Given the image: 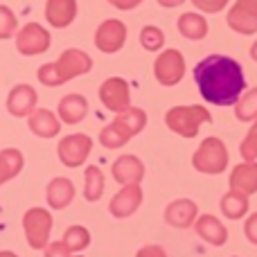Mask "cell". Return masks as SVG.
Segmentation results:
<instances>
[{"label": "cell", "instance_id": "cell-41", "mask_svg": "<svg viewBox=\"0 0 257 257\" xmlns=\"http://www.w3.org/2000/svg\"><path fill=\"white\" fill-rule=\"evenodd\" d=\"M232 257H237V255H232Z\"/></svg>", "mask_w": 257, "mask_h": 257}, {"label": "cell", "instance_id": "cell-38", "mask_svg": "<svg viewBox=\"0 0 257 257\" xmlns=\"http://www.w3.org/2000/svg\"><path fill=\"white\" fill-rule=\"evenodd\" d=\"M250 57H253V61H257V41L250 45Z\"/></svg>", "mask_w": 257, "mask_h": 257}, {"label": "cell", "instance_id": "cell-5", "mask_svg": "<svg viewBox=\"0 0 257 257\" xmlns=\"http://www.w3.org/2000/svg\"><path fill=\"white\" fill-rule=\"evenodd\" d=\"M228 147L221 138L210 136L205 138L199 145V149L192 156V167L199 174H208V176H217V174H223V169L228 167Z\"/></svg>", "mask_w": 257, "mask_h": 257}, {"label": "cell", "instance_id": "cell-16", "mask_svg": "<svg viewBox=\"0 0 257 257\" xmlns=\"http://www.w3.org/2000/svg\"><path fill=\"white\" fill-rule=\"evenodd\" d=\"M111 176L115 178V183L120 185H131V183H142L145 178V163L138 156L124 154L120 158H115V163L111 165Z\"/></svg>", "mask_w": 257, "mask_h": 257}, {"label": "cell", "instance_id": "cell-3", "mask_svg": "<svg viewBox=\"0 0 257 257\" xmlns=\"http://www.w3.org/2000/svg\"><path fill=\"white\" fill-rule=\"evenodd\" d=\"M147 126V113L138 106H128L115 113V120L99 131V145L106 149H120L131 138H136Z\"/></svg>", "mask_w": 257, "mask_h": 257}, {"label": "cell", "instance_id": "cell-11", "mask_svg": "<svg viewBox=\"0 0 257 257\" xmlns=\"http://www.w3.org/2000/svg\"><path fill=\"white\" fill-rule=\"evenodd\" d=\"M126 43V25L117 18H106L99 23L97 32H95V45L99 52L104 54H115L124 48Z\"/></svg>", "mask_w": 257, "mask_h": 257}, {"label": "cell", "instance_id": "cell-39", "mask_svg": "<svg viewBox=\"0 0 257 257\" xmlns=\"http://www.w3.org/2000/svg\"><path fill=\"white\" fill-rule=\"evenodd\" d=\"M0 257H18V255L12 253V250H0Z\"/></svg>", "mask_w": 257, "mask_h": 257}, {"label": "cell", "instance_id": "cell-10", "mask_svg": "<svg viewBox=\"0 0 257 257\" xmlns=\"http://www.w3.org/2000/svg\"><path fill=\"white\" fill-rule=\"evenodd\" d=\"M99 102L111 113H120L131 106V86L122 77H108L99 86Z\"/></svg>", "mask_w": 257, "mask_h": 257}, {"label": "cell", "instance_id": "cell-7", "mask_svg": "<svg viewBox=\"0 0 257 257\" xmlns=\"http://www.w3.org/2000/svg\"><path fill=\"white\" fill-rule=\"evenodd\" d=\"M90 151H93V138L86 133H70V136L61 138L57 145V156L63 163V167H81L88 160Z\"/></svg>", "mask_w": 257, "mask_h": 257}, {"label": "cell", "instance_id": "cell-12", "mask_svg": "<svg viewBox=\"0 0 257 257\" xmlns=\"http://www.w3.org/2000/svg\"><path fill=\"white\" fill-rule=\"evenodd\" d=\"M226 23L237 34L250 36L257 32V0H237L228 9Z\"/></svg>", "mask_w": 257, "mask_h": 257}, {"label": "cell", "instance_id": "cell-6", "mask_svg": "<svg viewBox=\"0 0 257 257\" xmlns=\"http://www.w3.org/2000/svg\"><path fill=\"white\" fill-rule=\"evenodd\" d=\"M52 221V212L45 208H30L23 214V230H25V239L30 244V248L43 250L50 244Z\"/></svg>", "mask_w": 257, "mask_h": 257}, {"label": "cell", "instance_id": "cell-25", "mask_svg": "<svg viewBox=\"0 0 257 257\" xmlns=\"http://www.w3.org/2000/svg\"><path fill=\"white\" fill-rule=\"evenodd\" d=\"M104 187H106L104 172L97 165H88L84 172V199L88 201V203H97L104 196Z\"/></svg>", "mask_w": 257, "mask_h": 257}, {"label": "cell", "instance_id": "cell-2", "mask_svg": "<svg viewBox=\"0 0 257 257\" xmlns=\"http://www.w3.org/2000/svg\"><path fill=\"white\" fill-rule=\"evenodd\" d=\"M90 70H93L90 54L79 48H70V50H63L57 61L43 63L39 68V72H36V77H39V81L43 86L57 88V86L68 84L70 79H77V77L86 75Z\"/></svg>", "mask_w": 257, "mask_h": 257}, {"label": "cell", "instance_id": "cell-14", "mask_svg": "<svg viewBox=\"0 0 257 257\" xmlns=\"http://www.w3.org/2000/svg\"><path fill=\"white\" fill-rule=\"evenodd\" d=\"M39 104V93L30 84H18L7 95V111L14 117H27Z\"/></svg>", "mask_w": 257, "mask_h": 257}, {"label": "cell", "instance_id": "cell-30", "mask_svg": "<svg viewBox=\"0 0 257 257\" xmlns=\"http://www.w3.org/2000/svg\"><path fill=\"white\" fill-rule=\"evenodd\" d=\"M18 32V21L16 14L7 7V5H0V41L14 39Z\"/></svg>", "mask_w": 257, "mask_h": 257}, {"label": "cell", "instance_id": "cell-31", "mask_svg": "<svg viewBox=\"0 0 257 257\" xmlns=\"http://www.w3.org/2000/svg\"><path fill=\"white\" fill-rule=\"evenodd\" d=\"M241 160H257V117L250 122V128L239 145Z\"/></svg>", "mask_w": 257, "mask_h": 257}, {"label": "cell", "instance_id": "cell-8", "mask_svg": "<svg viewBox=\"0 0 257 257\" xmlns=\"http://www.w3.org/2000/svg\"><path fill=\"white\" fill-rule=\"evenodd\" d=\"M52 45V36L41 23H27L16 32V50L23 57H39L48 52Z\"/></svg>", "mask_w": 257, "mask_h": 257}, {"label": "cell", "instance_id": "cell-20", "mask_svg": "<svg viewBox=\"0 0 257 257\" xmlns=\"http://www.w3.org/2000/svg\"><path fill=\"white\" fill-rule=\"evenodd\" d=\"M77 18V0H45V21L54 30L72 25Z\"/></svg>", "mask_w": 257, "mask_h": 257}, {"label": "cell", "instance_id": "cell-28", "mask_svg": "<svg viewBox=\"0 0 257 257\" xmlns=\"http://www.w3.org/2000/svg\"><path fill=\"white\" fill-rule=\"evenodd\" d=\"M63 244L70 248V253H81L90 246V232L84 226H70L63 232Z\"/></svg>", "mask_w": 257, "mask_h": 257}, {"label": "cell", "instance_id": "cell-35", "mask_svg": "<svg viewBox=\"0 0 257 257\" xmlns=\"http://www.w3.org/2000/svg\"><path fill=\"white\" fill-rule=\"evenodd\" d=\"M136 257H167V250L158 244H147L136 253Z\"/></svg>", "mask_w": 257, "mask_h": 257}, {"label": "cell", "instance_id": "cell-34", "mask_svg": "<svg viewBox=\"0 0 257 257\" xmlns=\"http://www.w3.org/2000/svg\"><path fill=\"white\" fill-rule=\"evenodd\" d=\"M244 235H246V239H248L250 244L257 246V212H253V214H248V217H246Z\"/></svg>", "mask_w": 257, "mask_h": 257}, {"label": "cell", "instance_id": "cell-29", "mask_svg": "<svg viewBox=\"0 0 257 257\" xmlns=\"http://www.w3.org/2000/svg\"><path fill=\"white\" fill-rule=\"evenodd\" d=\"M140 43L147 52H158L165 48V34L160 27L156 25H145L140 30Z\"/></svg>", "mask_w": 257, "mask_h": 257}, {"label": "cell", "instance_id": "cell-13", "mask_svg": "<svg viewBox=\"0 0 257 257\" xmlns=\"http://www.w3.org/2000/svg\"><path fill=\"white\" fill-rule=\"evenodd\" d=\"M142 205V187L140 183H131V185H122V190L108 203V212L115 219H128L131 214L138 212Z\"/></svg>", "mask_w": 257, "mask_h": 257}, {"label": "cell", "instance_id": "cell-18", "mask_svg": "<svg viewBox=\"0 0 257 257\" xmlns=\"http://www.w3.org/2000/svg\"><path fill=\"white\" fill-rule=\"evenodd\" d=\"M27 126L34 133L36 138H43V140H50V138L59 136L61 131V120H59L57 113H52L50 108H34V111L27 115Z\"/></svg>", "mask_w": 257, "mask_h": 257}, {"label": "cell", "instance_id": "cell-40", "mask_svg": "<svg viewBox=\"0 0 257 257\" xmlns=\"http://www.w3.org/2000/svg\"><path fill=\"white\" fill-rule=\"evenodd\" d=\"M72 257H75V255H72ZM77 257H81V255H77Z\"/></svg>", "mask_w": 257, "mask_h": 257}, {"label": "cell", "instance_id": "cell-37", "mask_svg": "<svg viewBox=\"0 0 257 257\" xmlns=\"http://www.w3.org/2000/svg\"><path fill=\"white\" fill-rule=\"evenodd\" d=\"M185 0H158L160 7H167V9H174V7H181Z\"/></svg>", "mask_w": 257, "mask_h": 257}, {"label": "cell", "instance_id": "cell-21", "mask_svg": "<svg viewBox=\"0 0 257 257\" xmlns=\"http://www.w3.org/2000/svg\"><path fill=\"white\" fill-rule=\"evenodd\" d=\"M57 115L63 124H79L88 115V99L79 93H70L66 97H61L57 106Z\"/></svg>", "mask_w": 257, "mask_h": 257}, {"label": "cell", "instance_id": "cell-19", "mask_svg": "<svg viewBox=\"0 0 257 257\" xmlns=\"http://www.w3.org/2000/svg\"><path fill=\"white\" fill-rule=\"evenodd\" d=\"M194 230L210 246H223L228 241V228L214 214H199L194 221Z\"/></svg>", "mask_w": 257, "mask_h": 257}, {"label": "cell", "instance_id": "cell-27", "mask_svg": "<svg viewBox=\"0 0 257 257\" xmlns=\"http://www.w3.org/2000/svg\"><path fill=\"white\" fill-rule=\"evenodd\" d=\"M235 117L239 122H253L257 117V86L241 93V97L235 102Z\"/></svg>", "mask_w": 257, "mask_h": 257}, {"label": "cell", "instance_id": "cell-1", "mask_svg": "<svg viewBox=\"0 0 257 257\" xmlns=\"http://www.w3.org/2000/svg\"><path fill=\"white\" fill-rule=\"evenodd\" d=\"M194 81L201 97L214 106H235L246 90L244 68L226 54H210L194 66Z\"/></svg>", "mask_w": 257, "mask_h": 257}, {"label": "cell", "instance_id": "cell-26", "mask_svg": "<svg viewBox=\"0 0 257 257\" xmlns=\"http://www.w3.org/2000/svg\"><path fill=\"white\" fill-rule=\"evenodd\" d=\"M25 167V158L18 149H3L0 151V185L12 178H16Z\"/></svg>", "mask_w": 257, "mask_h": 257}, {"label": "cell", "instance_id": "cell-32", "mask_svg": "<svg viewBox=\"0 0 257 257\" xmlns=\"http://www.w3.org/2000/svg\"><path fill=\"white\" fill-rule=\"evenodd\" d=\"M228 3H230V0H192V5H194L199 12H205V14H219V12H223Z\"/></svg>", "mask_w": 257, "mask_h": 257}, {"label": "cell", "instance_id": "cell-22", "mask_svg": "<svg viewBox=\"0 0 257 257\" xmlns=\"http://www.w3.org/2000/svg\"><path fill=\"white\" fill-rule=\"evenodd\" d=\"M75 183L63 176L52 178L45 187V199H48V205L52 210H66L75 201Z\"/></svg>", "mask_w": 257, "mask_h": 257}, {"label": "cell", "instance_id": "cell-4", "mask_svg": "<svg viewBox=\"0 0 257 257\" xmlns=\"http://www.w3.org/2000/svg\"><path fill=\"white\" fill-rule=\"evenodd\" d=\"M212 113L201 104H190V106H172L165 113V124L169 131H174L181 138H196L199 136L201 124H210Z\"/></svg>", "mask_w": 257, "mask_h": 257}, {"label": "cell", "instance_id": "cell-15", "mask_svg": "<svg viewBox=\"0 0 257 257\" xmlns=\"http://www.w3.org/2000/svg\"><path fill=\"white\" fill-rule=\"evenodd\" d=\"M199 217V205L192 199H176L165 208V221L172 228H190Z\"/></svg>", "mask_w": 257, "mask_h": 257}, {"label": "cell", "instance_id": "cell-36", "mask_svg": "<svg viewBox=\"0 0 257 257\" xmlns=\"http://www.w3.org/2000/svg\"><path fill=\"white\" fill-rule=\"evenodd\" d=\"M145 0H108V5H113L115 9H120V12H131V9H136L138 5H142Z\"/></svg>", "mask_w": 257, "mask_h": 257}, {"label": "cell", "instance_id": "cell-33", "mask_svg": "<svg viewBox=\"0 0 257 257\" xmlns=\"http://www.w3.org/2000/svg\"><path fill=\"white\" fill-rule=\"evenodd\" d=\"M45 257H72L70 248H68L63 241H52V244L45 246Z\"/></svg>", "mask_w": 257, "mask_h": 257}, {"label": "cell", "instance_id": "cell-9", "mask_svg": "<svg viewBox=\"0 0 257 257\" xmlns=\"http://www.w3.org/2000/svg\"><path fill=\"white\" fill-rule=\"evenodd\" d=\"M154 77L160 86H167V88L181 84L185 77V57L174 48L163 50L154 61Z\"/></svg>", "mask_w": 257, "mask_h": 257}, {"label": "cell", "instance_id": "cell-23", "mask_svg": "<svg viewBox=\"0 0 257 257\" xmlns=\"http://www.w3.org/2000/svg\"><path fill=\"white\" fill-rule=\"evenodd\" d=\"M208 21H205L203 14L196 12H185L178 16V32H181L183 39L187 41H201L208 36Z\"/></svg>", "mask_w": 257, "mask_h": 257}, {"label": "cell", "instance_id": "cell-17", "mask_svg": "<svg viewBox=\"0 0 257 257\" xmlns=\"http://www.w3.org/2000/svg\"><path fill=\"white\" fill-rule=\"evenodd\" d=\"M228 185L246 196L257 194V160H241L237 167H232Z\"/></svg>", "mask_w": 257, "mask_h": 257}, {"label": "cell", "instance_id": "cell-24", "mask_svg": "<svg viewBox=\"0 0 257 257\" xmlns=\"http://www.w3.org/2000/svg\"><path fill=\"white\" fill-rule=\"evenodd\" d=\"M250 196L241 194V192L237 190H228L226 194L221 196V201H219V208H221L223 217L230 219V221H237V219H244L246 214H248L250 210Z\"/></svg>", "mask_w": 257, "mask_h": 257}]
</instances>
